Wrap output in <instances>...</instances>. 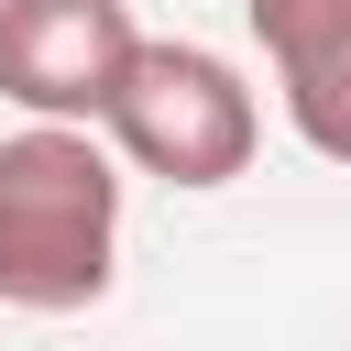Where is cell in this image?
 Segmentation results:
<instances>
[{
	"mask_svg": "<svg viewBox=\"0 0 351 351\" xmlns=\"http://www.w3.org/2000/svg\"><path fill=\"white\" fill-rule=\"evenodd\" d=\"M121 274V154L99 121H22L0 132V307L66 318L99 307Z\"/></svg>",
	"mask_w": 351,
	"mask_h": 351,
	"instance_id": "obj_1",
	"label": "cell"
},
{
	"mask_svg": "<svg viewBox=\"0 0 351 351\" xmlns=\"http://www.w3.org/2000/svg\"><path fill=\"white\" fill-rule=\"evenodd\" d=\"M99 132H110L121 165H143L165 186H230L252 165V143H263V110H252V77L230 55L143 33L121 88H110V110H99Z\"/></svg>",
	"mask_w": 351,
	"mask_h": 351,
	"instance_id": "obj_2",
	"label": "cell"
},
{
	"mask_svg": "<svg viewBox=\"0 0 351 351\" xmlns=\"http://www.w3.org/2000/svg\"><path fill=\"white\" fill-rule=\"evenodd\" d=\"M132 44V0H0V99L33 121H99Z\"/></svg>",
	"mask_w": 351,
	"mask_h": 351,
	"instance_id": "obj_3",
	"label": "cell"
},
{
	"mask_svg": "<svg viewBox=\"0 0 351 351\" xmlns=\"http://www.w3.org/2000/svg\"><path fill=\"white\" fill-rule=\"evenodd\" d=\"M274 66V99L318 165H351V0H241Z\"/></svg>",
	"mask_w": 351,
	"mask_h": 351,
	"instance_id": "obj_4",
	"label": "cell"
}]
</instances>
